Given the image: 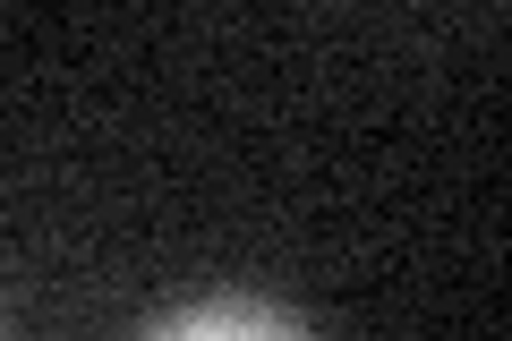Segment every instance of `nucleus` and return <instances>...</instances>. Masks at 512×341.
I'll list each match as a JSON object with an SVG mask.
<instances>
[{
    "label": "nucleus",
    "mask_w": 512,
    "mask_h": 341,
    "mask_svg": "<svg viewBox=\"0 0 512 341\" xmlns=\"http://www.w3.org/2000/svg\"><path fill=\"white\" fill-rule=\"evenodd\" d=\"M146 341H308L274 299H197L180 316H163Z\"/></svg>",
    "instance_id": "obj_1"
}]
</instances>
